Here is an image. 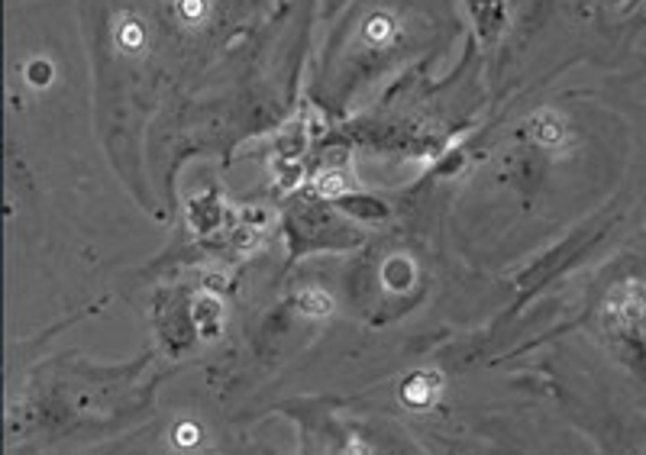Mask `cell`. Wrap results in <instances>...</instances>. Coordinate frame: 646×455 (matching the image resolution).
I'll return each instance as SVG.
<instances>
[{
  "label": "cell",
  "instance_id": "obj_1",
  "mask_svg": "<svg viewBox=\"0 0 646 455\" xmlns=\"http://www.w3.org/2000/svg\"><path fill=\"white\" fill-rule=\"evenodd\" d=\"M120 45L123 49H139L143 45V29L136 23H123L120 26Z\"/></svg>",
  "mask_w": 646,
  "mask_h": 455
},
{
  "label": "cell",
  "instance_id": "obj_2",
  "mask_svg": "<svg viewBox=\"0 0 646 455\" xmlns=\"http://www.w3.org/2000/svg\"><path fill=\"white\" fill-rule=\"evenodd\" d=\"M304 307H314L311 313H327L330 310V297L323 291H311V294H304Z\"/></svg>",
  "mask_w": 646,
  "mask_h": 455
},
{
  "label": "cell",
  "instance_id": "obj_3",
  "mask_svg": "<svg viewBox=\"0 0 646 455\" xmlns=\"http://www.w3.org/2000/svg\"><path fill=\"white\" fill-rule=\"evenodd\" d=\"M320 187H323L327 194H339L346 185H343V178H339V175H323V185H320Z\"/></svg>",
  "mask_w": 646,
  "mask_h": 455
},
{
  "label": "cell",
  "instance_id": "obj_4",
  "mask_svg": "<svg viewBox=\"0 0 646 455\" xmlns=\"http://www.w3.org/2000/svg\"><path fill=\"white\" fill-rule=\"evenodd\" d=\"M201 10H204L201 0H185V3H181V13H185L188 20H197L201 17Z\"/></svg>",
  "mask_w": 646,
  "mask_h": 455
},
{
  "label": "cell",
  "instance_id": "obj_5",
  "mask_svg": "<svg viewBox=\"0 0 646 455\" xmlns=\"http://www.w3.org/2000/svg\"><path fill=\"white\" fill-rule=\"evenodd\" d=\"M388 26H391V23H388V20H381V17L372 20V23H369V36H372V39H381V36H388Z\"/></svg>",
  "mask_w": 646,
  "mask_h": 455
}]
</instances>
